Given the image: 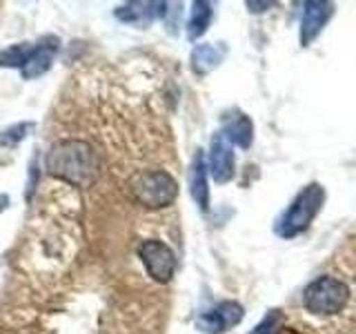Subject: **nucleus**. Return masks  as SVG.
<instances>
[{
    "label": "nucleus",
    "mask_w": 356,
    "mask_h": 334,
    "mask_svg": "<svg viewBox=\"0 0 356 334\" xmlns=\"http://www.w3.org/2000/svg\"><path fill=\"white\" fill-rule=\"evenodd\" d=\"M44 167L72 185H87L98 174V156L83 141H60L49 150Z\"/></svg>",
    "instance_id": "1"
},
{
    "label": "nucleus",
    "mask_w": 356,
    "mask_h": 334,
    "mask_svg": "<svg viewBox=\"0 0 356 334\" xmlns=\"http://www.w3.org/2000/svg\"><path fill=\"white\" fill-rule=\"evenodd\" d=\"M323 203H325V187L321 183H309L294 196L289 207L283 212V216L278 218L276 234L281 239H294L303 234L316 218Z\"/></svg>",
    "instance_id": "2"
},
{
    "label": "nucleus",
    "mask_w": 356,
    "mask_h": 334,
    "mask_svg": "<svg viewBox=\"0 0 356 334\" xmlns=\"http://www.w3.org/2000/svg\"><path fill=\"white\" fill-rule=\"evenodd\" d=\"M350 287L341 278L318 276L303 289V305L316 317H332L348 305Z\"/></svg>",
    "instance_id": "3"
},
{
    "label": "nucleus",
    "mask_w": 356,
    "mask_h": 334,
    "mask_svg": "<svg viewBox=\"0 0 356 334\" xmlns=\"http://www.w3.org/2000/svg\"><path fill=\"white\" fill-rule=\"evenodd\" d=\"M131 189L140 205L159 209L174 203V198L178 194V183L165 170H145L134 176Z\"/></svg>",
    "instance_id": "4"
},
{
    "label": "nucleus",
    "mask_w": 356,
    "mask_h": 334,
    "mask_svg": "<svg viewBox=\"0 0 356 334\" xmlns=\"http://www.w3.org/2000/svg\"><path fill=\"white\" fill-rule=\"evenodd\" d=\"M138 256L147 274L159 283H170L176 272V254L163 241L147 239L138 245Z\"/></svg>",
    "instance_id": "5"
},
{
    "label": "nucleus",
    "mask_w": 356,
    "mask_h": 334,
    "mask_svg": "<svg viewBox=\"0 0 356 334\" xmlns=\"http://www.w3.org/2000/svg\"><path fill=\"white\" fill-rule=\"evenodd\" d=\"M245 317V310L238 301H220L218 305L203 312L196 319V328L205 334H222L238 326Z\"/></svg>",
    "instance_id": "6"
},
{
    "label": "nucleus",
    "mask_w": 356,
    "mask_h": 334,
    "mask_svg": "<svg viewBox=\"0 0 356 334\" xmlns=\"http://www.w3.org/2000/svg\"><path fill=\"white\" fill-rule=\"evenodd\" d=\"M207 172L211 174L216 183H229L234 174H236V159H234V145L222 136V132H216L209 143V167Z\"/></svg>",
    "instance_id": "7"
},
{
    "label": "nucleus",
    "mask_w": 356,
    "mask_h": 334,
    "mask_svg": "<svg viewBox=\"0 0 356 334\" xmlns=\"http://www.w3.org/2000/svg\"><path fill=\"white\" fill-rule=\"evenodd\" d=\"M332 16H334V3L307 0L303 5V18H300V45L309 47L321 36V31L325 29Z\"/></svg>",
    "instance_id": "8"
},
{
    "label": "nucleus",
    "mask_w": 356,
    "mask_h": 334,
    "mask_svg": "<svg viewBox=\"0 0 356 334\" xmlns=\"http://www.w3.org/2000/svg\"><path fill=\"white\" fill-rule=\"evenodd\" d=\"M56 51H58V38H54V36L42 38L38 45H33V51L29 56V61L20 70L22 78H25V81H33V78L47 74L51 63H54Z\"/></svg>",
    "instance_id": "9"
},
{
    "label": "nucleus",
    "mask_w": 356,
    "mask_h": 334,
    "mask_svg": "<svg viewBox=\"0 0 356 334\" xmlns=\"http://www.w3.org/2000/svg\"><path fill=\"white\" fill-rule=\"evenodd\" d=\"M167 3H125L116 7L114 16L127 25H149L167 14Z\"/></svg>",
    "instance_id": "10"
},
{
    "label": "nucleus",
    "mask_w": 356,
    "mask_h": 334,
    "mask_svg": "<svg viewBox=\"0 0 356 334\" xmlns=\"http://www.w3.org/2000/svg\"><path fill=\"white\" fill-rule=\"evenodd\" d=\"M222 136H225L232 145L248 150L254 141V122L248 114L243 111H232L222 118Z\"/></svg>",
    "instance_id": "11"
},
{
    "label": "nucleus",
    "mask_w": 356,
    "mask_h": 334,
    "mask_svg": "<svg viewBox=\"0 0 356 334\" xmlns=\"http://www.w3.org/2000/svg\"><path fill=\"white\" fill-rule=\"evenodd\" d=\"M189 194H192L194 203L207 212L209 209V185H207V161L203 152H196L192 161V170H189Z\"/></svg>",
    "instance_id": "12"
},
{
    "label": "nucleus",
    "mask_w": 356,
    "mask_h": 334,
    "mask_svg": "<svg viewBox=\"0 0 356 334\" xmlns=\"http://www.w3.org/2000/svg\"><path fill=\"white\" fill-rule=\"evenodd\" d=\"M222 56H225V47L220 42L216 45H196L192 51V70L196 74H209L220 65Z\"/></svg>",
    "instance_id": "13"
},
{
    "label": "nucleus",
    "mask_w": 356,
    "mask_h": 334,
    "mask_svg": "<svg viewBox=\"0 0 356 334\" xmlns=\"http://www.w3.org/2000/svg\"><path fill=\"white\" fill-rule=\"evenodd\" d=\"M211 16H214V9H211V3H205V0H196L192 3V11H189V20H187V38L196 40L207 31Z\"/></svg>",
    "instance_id": "14"
},
{
    "label": "nucleus",
    "mask_w": 356,
    "mask_h": 334,
    "mask_svg": "<svg viewBox=\"0 0 356 334\" xmlns=\"http://www.w3.org/2000/svg\"><path fill=\"white\" fill-rule=\"evenodd\" d=\"M33 51L31 42H18L11 47L0 51V67H14V70H22L25 63L29 61V56Z\"/></svg>",
    "instance_id": "15"
},
{
    "label": "nucleus",
    "mask_w": 356,
    "mask_h": 334,
    "mask_svg": "<svg viewBox=\"0 0 356 334\" xmlns=\"http://www.w3.org/2000/svg\"><path fill=\"white\" fill-rule=\"evenodd\" d=\"M33 129V122H16V125L5 127L0 132V148H16L18 143L27 138V134Z\"/></svg>",
    "instance_id": "16"
},
{
    "label": "nucleus",
    "mask_w": 356,
    "mask_h": 334,
    "mask_svg": "<svg viewBox=\"0 0 356 334\" xmlns=\"http://www.w3.org/2000/svg\"><path fill=\"white\" fill-rule=\"evenodd\" d=\"M283 312L281 310H270L267 315L263 317L261 323H256V328L250 332V334H281V328H283Z\"/></svg>",
    "instance_id": "17"
},
{
    "label": "nucleus",
    "mask_w": 356,
    "mask_h": 334,
    "mask_svg": "<svg viewBox=\"0 0 356 334\" xmlns=\"http://www.w3.org/2000/svg\"><path fill=\"white\" fill-rule=\"evenodd\" d=\"M274 3H248V9H252L254 14H259V11H265L267 7H272Z\"/></svg>",
    "instance_id": "18"
},
{
    "label": "nucleus",
    "mask_w": 356,
    "mask_h": 334,
    "mask_svg": "<svg viewBox=\"0 0 356 334\" xmlns=\"http://www.w3.org/2000/svg\"><path fill=\"white\" fill-rule=\"evenodd\" d=\"M9 203H11L9 196H7V194H0V214H3V212L9 207Z\"/></svg>",
    "instance_id": "19"
}]
</instances>
